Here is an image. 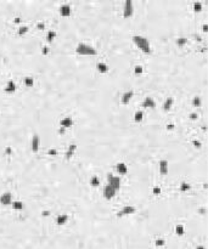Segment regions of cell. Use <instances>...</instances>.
Wrapping results in <instances>:
<instances>
[{
    "label": "cell",
    "mask_w": 208,
    "mask_h": 249,
    "mask_svg": "<svg viewBox=\"0 0 208 249\" xmlns=\"http://www.w3.org/2000/svg\"><path fill=\"white\" fill-rule=\"evenodd\" d=\"M133 42L136 44L138 48L141 49L144 52H146V53L151 52L150 43H148V40L145 37H142V35H133Z\"/></svg>",
    "instance_id": "cell-1"
},
{
    "label": "cell",
    "mask_w": 208,
    "mask_h": 249,
    "mask_svg": "<svg viewBox=\"0 0 208 249\" xmlns=\"http://www.w3.org/2000/svg\"><path fill=\"white\" fill-rule=\"evenodd\" d=\"M76 51L80 53V55H96L97 51L96 49L93 48L91 45L85 44V43H79L76 48Z\"/></svg>",
    "instance_id": "cell-2"
},
{
    "label": "cell",
    "mask_w": 208,
    "mask_h": 249,
    "mask_svg": "<svg viewBox=\"0 0 208 249\" xmlns=\"http://www.w3.org/2000/svg\"><path fill=\"white\" fill-rule=\"evenodd\" d=\"M107 179H108V184H107V185H110L112 188H115L116 191L121 188V179L118 178V176H115V175H112V174H108V175H107Z\"/></svg>",
    "instance_id": "cell-3"
},
{
    "label": "cell",
    "mask_w": 208,
    "mask_h": 249,
    "mask_svg": "<svg viewBox=\"0 0 208 249\" xmlns=\"http://www.w3.org/2000/svg\"><path fill=\"white\" fill-rule=\"evenodd\" d=\"M136 211V208L134 205H124L121 210L117 211V216H124V215H129V214H134Z\"/></svg>",
    "instance_id": "cell-4"
},
{
    "label": "cell",
    "mask_w": 208,
    "mask_h": 249,
    "mask_svg": "<svg viewBox=\"0 0 208 249\" xmlns=\"http://www.w3.org/2000/svg\"><path fill=\"white\" fill-rule=\"evenodd\" d=\"M134 12V5L132 0H127L124 4V10H123V16L124 17H130Z\"/></svg>",
    "instance_id": "cell-5"
},
{
    "label": "cell",
    "mask_w": 208,
    "mask_h": 249,
    "mask_svg": "<svg viewBox=\"0 0 208 249\" xmlns=\"http://www.w3.org/2000/svg\"><path fill=\"white\" fill-rule=\"evenodd\" d=\"M0 203L4 205H9L12 203V194L10 192H4L0 196Z\"/></svg>",
    "instance_id": "cell-6"
},
{
    "label": "cell",
    "mask_w": 208,
    "mask_h": 249,
    "mask_svg": "<svg viewBox=\"0 0 208 249\" xmlns=\"http://www.w3.org/2000/svg\"><path fill=\"white\" fill-rule=\"evenodd\" d=\"M115 194H116V190L112 188L110 185H106V186L103 187V196H105V198L111 199L115 197Z\"/></svg>",
    "instance_id": "cell-7"
},
{
    "label": "cell",
    "mask_w": 208,
    "mask_h": 249,
    "mask_svg": "<svg viewBox=\"0 0 208 249\" xmlns=\"http://www.w3.org/2000/svg\"><path fill=\"white\" fill-rule=\"evenodd\" d=\"M60 125L62 126V128H65V129L72 126V125H73V119H72V117L67 116V117H65V118H62L61 122H60Z\"/></svg>",
    "instance_id": "cell-8"
},
{
    "label": "cell",
    "mask_w": 208,
    "mask_h": 249,
    "mask_svg": "<svg viewBox=\"0 0 208 249\" xmlns=\"http://www.w3.org/2000/svg\"><path fill=\"white\" fill-rule=\"evenodd\" d=\"M71 11H72V9H71L70 4H62L60 6V13L62 16H70Z\"/></svg>",
    "instance_id": "cell-9"
},
{
    "label": "cell",
    "mask_w": 208,
    "mask_h": 249,
    "mask_svg": "<svg viewBox=\"0 0 208 249\" xmlns=\"http://www.w3.org/2000/svg\"><path fill=\"white\" fill-rule=\"evenodd\" d=\"M30 147H32V151H33V152H37L38 149H39V136H38L37 134H34L33 137H32Z\"/></svg>",
    "instance_id": "cell-10"
},
{
    "label": "cell",
    "mask_w": 208,
    "mask_h": 249,
    "mask_svg": "<svg viewBox=\"0 0 208 249\" xmlns=\"http://www.w3.org/2000/svg\"><path fill=\"white\" fill-rule=\"evenodd\" d=\"M142 107H151V108L156 107V102H155V100H153V97L146 96L145 100L142 101Z\"/></svg>",
    "instance_id": "cell-11"
},
{
    "label": "cell",
    "mask_w": 208,
    "mask_h": 249,
    "mask_svg": "<svg viewBox=\"0 0 208 249\" xmlns=\"http://www.w3.org/2000/svg\"><path fill=\"white\" fill-rule=\"evenodd\" d=\"M133 95H134L133 90H128V91H125L123 95H122V102H123V103H128L130 100H132Z\"/></svg>",
    "instance_id": "cell-12"
},
{
    "label": "cell",
    "mask_w": 208,
    "mask_h": 249,
    "mask_svg": "<svg viewBox=\"0 0 208 249\" xmlns=\"http://www.w3.org/2000/svg\"><path fill=\"white\" fill-rule=\"evenodd\" d=\"M160 173L162 175H166L167 173H168V162H167L166 159H162L160 162Z\"/></svg>",
    "instance_id": "cell-13"
},
{
    "label": "cell",
    "mask_w": 208,
    "mask_h": 249,
    "mask_svg": "<svg viewBox=\"0 0 208 249\" xmlns=\"http://www.w3.org/2000/svg\"><path fill=\"white\" fill-rule=\"evenodd\" d=\"M67 220H68V215L60 214V215H57V218H56V224L57 225H65L67 223Z\"/></svg>",
    "instance_id": "cell-14"
},
{
    "label": "cell",
    "mask_w": 208,
    "mask_h": 249,
    "mask_svg": "<svg viewBox=\"0 0 208 249\" xmlns=\"http://www.w3.org/2000/svg\"><path fill=\"white\" fill-rule=\"evenodd\" d=\"M16 90V84H15V81H13L12 79H10L7 81V84H6V88H5V91L6 92H13Z\"/></svg>",
    "instance_id": "cell-15"
},
{
    "label": "cell",
    "mask_w": 208,
    "mask_h": 249,
    "mask_svg": "<svg viewBox=\"0 0 208 249\" xmlns=\"http://www.w3.org/2000/svg\"><path fill=\"white\" fill-rule=\"evenodd\" d=\"M116 169L119 174H127L128 173V168H127V165L124 164V163H117Z\"/></svg>",
    "instance_id": "cell-16"
},
{
    "label": "cell",
    "mask_w": 208,
    "mask_h": 249,
    "mask_svg": "<svg viewBox=\"0 0 208 249\" xmlns=\"http://www.w3.org/2000/svg\"><path fill=\"white\" fill-rule=\"evenodd\" d=\"M96 68H97L99 72H101V73H105V72L108 71V66L106 65L105 62H99L97 65H96Z\"/></svg>",
    "instance_id": "cell-17"
},
{
    "label": "cell",
    "mask_w": 208,
    "mask_h": 249,
    "mask_svg": "<svg viewBox=\"0 0 208 249\" xmlns=\"http://www.w3.org/2000/svg\"><path fill=\"white\" fill-rule=\"evenodd\" d=\"M172 105H173V97H167L164 103H163V108L166 111H168L169 108L172 107Z\"/></svg>",
    "instance_id": "cell-18"
},
{
    "label": "cell",
    "mask_w": 208,
    "mask_h": 249,
    "mask_svg": "<svg viewBox=\"0 0 208 249\" xmlns=\"http://www.w3.org/2000/svg\"><path fill=\"white\" fill-rule=\"evenodd\" d=\"M11 205H12L13 209H16V210L23 209V203H22L21 201H13V202L11 203Z\"/></svg>",
    "instance_id": "cell-19"
},
{
    "label": "cell",
    "mask_w": 208,
    "mask_h": 249,
    "mask_svg": "<svg viewBox=\"0 0 208 249\" xmlns=\"http://www.w3.org/2000/svg\"><path fill=\"white\" fill-rule=\"evenodd\" d=\"M142 118H144V112L142 111H136L134 113V120L135 122H141L142 120Z\"/></svg>",
    "instance_id": "cell-20"
},
{
    "label": "cell",
    "mask_w": 208,
    "mask_h": 249,
    "mask_svg": "<svg viewBox=\"0 0 208 249\" xmlns=\"http://www.w3.org/2000/svg\"><path fill=\"white\" fill-rule=\"evenodd\" d=\"M184 232H185V230H184V226L182 224H178L175 226V233H177L178 236H183Z\"/></svg>",
    "instance_id": "cell-21"
},
{
    "label": "cell",
    "mask_w": 208,
    "mask_h": 249,
    "mask_svg": "<svg viewBox=\"0 0 208 249\" xmlns=\"http://www.w3.org/2000/svg\"><path fill=\"white\" fill-rule=\"evenodd\" d=\"M55 37H56V32L54 30V29H51V30H49V32H48V34H46V39H48V42H52V40L55 39Z\"/></svg>",
    "instance_id": "cell-22"
},
{
    "label": "cell",
    "mask_w": 208,
    "mask_h": 249,
    "mask_svg": "<svg viewBox=\"0 0 208 249\" xmlns=\"http://www.w3.org/2000/svg\"><path fill=\"white\" fill-rule=\"evenodd\" d=\"M190 188H191V185H190V184H187V182H182V184H180V191H182V192H186V191H189Z\"/></svg>",
    "instance_id": "cell-23"
},
{
    "label": "cell",
    "mask_w": 208,
    "mask_h": 249,
    "mask_svg": "<svg viewBox=\"0 0 208 249\" xmlns=\"http://www.w3.org/2000/svg\"><path fill=\"white\" fill-rule=\"evenodd\" d=\"M90 185H91V186H94V187H96V186H99V185H100V180H99L97 176H93V178L90 179Z\"/></svg>",
    "instance_id": "cell-24"
},
{
    "label": "cell",
    "mask_w": 208,
    "mask_h": 249,
    "mask_svg": "<svg viewBox=\"0 0 208 249\" xmlns=\"http://www.w3.org/2000/svg\"><path fill=\"white\" fill-rule=\"evenodd\" d=\"M25 84L27 85V87H33L34 78H33V77H26V78H25Z\"/></svg>",
    "instance_id": "cell-25"
},
{
    "label": "cell",
    "mask_w": 208,
    "mask_h": 249,
    "mask_svg": "<svg viewBox=\"0 0 208 249\" xmlns=\"http://www.w3.org/2000/svg\"><path fill=\"white\" fill-rule=\"evenodd\" d=\"M201 102H202V100H201L200 96H195V97L192 98V105H193V106H196V107L201 106Z\"/></svg>",
    "instance_id": "cell-26"
},
{
    "label": "cell",
    "mask_w": 208,
    "mask_h": 249,
    "mask_svg": "<svg viewBox=\"0 0 208 249\" xmlns=\"http://www.w3.org/2000/svg\"><path fill=\"white\" fill-rule=\"evenodd\" d=\"M186 43H187V39L185 37H180V38L177 39V44L179 45V46H183V45H185Z\"/></svg>",
    "instance_id": "cell-27"
},
{
    "label": "cell",
    "mask_w": 208,
    "mask_h": 249,
    "mask_svg": "<svg viewBox=\"0 0 208 249\" xmlns=\"http://www.w3.org/2000/svg\"><path fill=\"white\" fill-rule=\"evenodd\" d=\"M142 71H144V68H142L141 65H136V66L134 67V73H135V74H141Z\"/></svg>",
    "instance_id": "cell-28"
},
{
    "label": "cell",
    "mask_w": 208,
    "mask_h": 249,
    "mask_svg": "<svg viewBox=\"0 0 208 249\" xmlns=\"http://www.w3.org/2000/svg\"><path fill=\"white\" fill-rule=\"evenodd\" d=\"M193 10H195V11H201L202 10V3L201 1H195V3H193Z\"/></svg>",
    "instance_id": "cell-29"
},
{
    "label": "cell",
    "mask_w": 208,
    "mask_h": 249,
    "mask_svg": "<svg viewBox=\"0 0 208 249\" xmlns=\"http://www.w3.org/2000/svg\"><path fill=\"white\" fill-rule=\"evenodd\" d=\"M27 32H28V27L27 26H22V27H20L19 28V34H25V33H27Z\"/></svg>",
    "instance_id": "cell-30"
},
{
    "label": "cell",
    "mask_w": 208,
    "mask_h": 249,
    "mask_svg": "<svg viewBox=\"0 0 208 249\" xmlns=\"http://www.w3.org/2000/svg\"><path fill=\"white\" fill-rule=\"evenodd\" d=\"M155 243H156V246H157V247H162V246H164V243H166V242H164V239L158 238V239H156V242H155Z\"/></svg>",
    "instance_id": "cell-31"
},
{
    "label": "cell",
    "mask_w": 208,
    "mask_h": 249,
    "mask_svg": "<svg viewBox=\"0 0 208 249\" xmlns=\"http://www.w3.org/2000/svg\"><path fill=\"white\" fill-rule=\"evenodd\" d=\"M161 191H162V190H161L160 186H155V187L152 188V193H153V194H160Z\"/></svg>",
    "instance_id": "cell-32"
},
{
    "label": "cell",
    "mask_w": 208,
    "mask_h": 249,
    "mask_svg": "<svg viewBox=\"0 0 208 249\" xmlns=\"http://www.w3.org/2000/svg\"><path fill=\"white\" fill-rule=\"evenodd\" d=\"M192 143H193V146H195V147H198V148H200V147L202 146L201 141H198V140H192Z\"/></svg>",
    "instance_id": "cell-33"
},
{
    "label": "cell",
    "mask_w": 208,
    "mask_h": 249,
    "mask_svg": "<svg viewBox=\"0 0 208 249\" xmlns=\"http://www.w3.org/2000/svg\"><path fill=\"white\" fill-rule=\"evenodd\" d=\"M48 153H49V155H52V156H56V155H57V151H56L55 148H50V149L48 151Z\"/></svg>",
    "instance_id": "cell-34"
},
{
    "label": "cell",
    "mask_w": 208,
    "mask_h": 249,
    "mask_svg": "<svg viewBox=\"0 0 208 249\" xmlns=\"http://www.w3.org/2000/svg\"><path fill=\"white\" fill-rule=\"evenodd\" d=\"M76 148H77V145H74V143H71V145H70V147H68V151H71V152H74V151H76Z\"/></svg>",
    "instance_id": "cell-35"
},
{
    "label": "cell",
    "mask_w": 208,
    "mask_h": 249,
    "mask_svg": "<svg viewBox=\"0 0 208 249\" xmlns=\"http://www.w3.org/2000/svg\"><path fill=\"white\" fill-rule=\"evenodd\" d=\"M197 117H198V114H197L196 112H192V113H190V118H191V119H196Z\"/></svg>",
    "instance_id": "cell-36"
},
{
    "label": "cell",
    "mask_w": 208,
    "mask_h": 249,
    "mask_svg": "<svg viewBox=\"0 0 208 249\" xmlns=\"http://www.w3.org/2000/svg\"><path fill=\"white\" fill-rule=\"evenodd\" d=\"M37 27H38L39 29H44V28H45V24H44V22H38Z\"/></svg>",
    "instance_id": "cell-37"
},
{
    "label": "cell",
    "mask_w": 208,
    "mask_h": 249,
    "mask_svg": "<svg viewBox=\"0 0 208 249\" xmlns=\"http://www.w3.org/2000/svg\"><path fill=\"white\" fill-rule=\"evenodd\" d=\"M42 51H43L44 55H46V53L49 52V48H48V46H44V48L42 49Z\"/></svg>",
    "instance_id": "cell-38"
},
{
    "label": "cell",
    "mask_w": 208,
    "mask_h": 249,
    "mask_svg": "<svg viewBox=\"0 0 208 249\" xmlns=\"http://www.w3.org/2000/svg\"><path fill=\"white\" fill-rule=\"evenodd\" d=\"M72 156H73V152H71V151H67V152H66V157H67V158H70V157H72Z\"/></svg>",
    "instance_id": "cell-39"
},
{
    "label": "cell",
    "mask_w": 208,
    "mask_h": 249,
    "mask_svg": "<svg viewBox=\"0 0 208 249\" xmlns=\"http://www.w3.org/2000/svg\"><path fill=\"white\" fill-rule=\"evenodd\" d=\"M202 30H203V32H207V30H208V24H207V23H205V24L202 26Z\"/></svg>",
    "instance_id": "cell-40"
},
{
    "label": "cell",
    "mask_w": 208,
    "mask_h": 249,
    "mask_svg": "<svg viewBox=\"0 0 208 249\" xmlns=\"http://www.w3.org/2000/svg\"><path fill=\"white\" fill-rule=\"evenodd\" d=\"M65 131H66V129H65V128H62V126H60V129H58V133H60V134H63Z\"/></svg>",
    "instance_id": "cell-41"
},
{
    "label": "cell",
    "mask_w": 208,
    "mask_h": 249,
    "mask_svg": "<svg viewBox=\"0 0 208 249\" xmlns=\"http://www.w3.org/2000/svg\"><path fill=\"white\" fill-rule=\"evenodd\" d=\"M173 128H174V124H168V125H167V129H168V130L173 129Z\"/></svg>",
    "instance_id": "cell-42"
},
{
    "label": "cell",
    "mask_w": 208,
    "mask_h": 249,
    "mask_svg": "<svg viewBox=\"0 0 208 249\" xmlns=\"http://www.w3.org/2000/svg\"><path fill=\"white\" fill-rule=\"evenodd\" d=\"M42 214H43V215H44V216H48V215H49V214H50V213H49V211H48V210H45V211H43V213H42Z\"/></svg>",
    "instance_id": "cell-43"
},
{
    "label": "cell",
    "mask_w": 208,
    "mask_h": 249,
    "mask_svg": "<svg viewBox=\"0 0 208 249\" xmlns=\"http://www.w3.org/2000/svg\"><path fill=\"white\" fill-rule=\"evenodd\" d=\"M200 213H202V214H205V213H206V208H201V209H200Z\"/></svg>",
    "instance_id": "cell-44"
},
{
    "label": "cell",
    "mask_w": 208,
    "mask_h": 249,
    "mask_svg": "<svg viewBox=\"0 0 208 249\" xmlns=\"http://www.w3.org/2000/svg\"><path fill=\"white\" fill-rule=\"evenodd\" d=\"M196 249H206V247H203V246H197Z\"/></svg>",
    "instance_id": "cell-45"
},
{
    "label": "cell",
    "mask_w": 208,
    "mask_h": 249,
    "mask_svg": "<svg viewBox=\"0 0 208 249\" xmlns=\"http://www.w3.org/2000/svg\"><path fill=\"white\" fill-rule=\"evenodd\" d=\"M20 21H21V20H20V17H16V18H15V22H17V23H19Z\"/></svg>",
    "instance_id": "cell-46"
}]
</instances>
